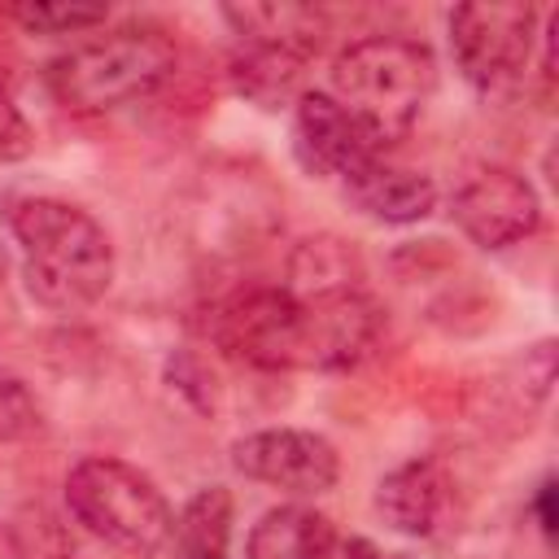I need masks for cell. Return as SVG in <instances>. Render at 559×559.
Returning <instances> with one entry per match:
<instances>
[{"instance_id":"cell-1","label":"cell","mask_w":559,"mask_h":559,"mask_svg":"<svg viewBox=\"0 0 559 559\" xmlns=\"http://www.w3.org/2000/svg\"><path fill=\"white\" fill-rule=\"evenodd\" d=\"M384 314L362 284L332 293H293L249 284L210 310V336L253 371H345L380 341Z\"/></svg>"},{"instance_id":"cell-2","label":"cell","mask_w":559,"mask_h":559,"mask_svg":"<svg viewBox=\"0 0 559 559\" xmlns=\"http://www.w3.org/2000/svg\"><path fill=\"white\" fill-rule=\"evenodd\" d=\"M4 218L22 249V275L35 306L83 314L109 293L118 258L96 214L66 197H17Z\"/></svg>"},{"instance_id":"cell-3","label":"cell","mask_w":559,"mask_h":559,"mask_svg":"<svg viewBox=\"0 0 559 559\" xmlns=\"http://www.w3.org/2000/svg\"><path fill=\"white\" fill-rule=\"evenodd\" d=\"M437 87V57L406 35H362L328 66V96L358 122L376 153L411 135Z\"/></svg>"},{"instance_id":"cell-4","label":"cell","mask_w":559,"mask_h":559,"mask_svg":"<svg viewBox=\"0 0 559 559\" xmlns=\"http://www.w3.org/2000/svg\"><path fill=\"white\" fill-rule=\"evenodd\" d=\"M179 66V44L157 22L109 26L48 66L52 96L74 114H109L135 100H148L170 83Z\"/></svg>"},{"instance_id":"cell-5","label":"cell","mask_w":559,"mask_h":559,"mask_svg":"<svg viewBox=\"0 0 559 559\" xmlns=\"http://www.w3.org/2000/svg\"><path fill=\"white\" fill-rule=\"evenodd\" d=\"M66 507L92 537L140 559L166 550L175 533V507L157 480L109 454H87L66 472Z\"/></svg>"},{"instance_id":"cell-6","label":"cell","mask_w":559,"mask_h":559,"mask_svg":"<svg viewBox=\"0 0 559 559\" xmlns=\"http://www.w3.org/2000/svg\"><path fill=\"white\" fill-rule=\"evenodd\" d=\"M537 17L542 13L520 0L459 4L450 13V57L459 74L485 96L515 87L537 44Z\"/></svg>"},{"instance_id":"cell-7","label":"cell","mask_w":559,"mask_h":559,"mask_svg":"<svg viewBox=\"0 0 559 559\" xmlns=\"http://www.w3.org/2000/svg\"><path fill=\"white\" fill-rule=\"evenodd\" d=\"M450 214L476 249L498 253L528 240L542 227V197L528 175L511 166H480L454 188Z\"/></svg>"},{"instance_id":"cell-8","label":"cell","mask_w":559,"mask_h":559,"mask_svg":"<svg viewBox=\"0 0 559 559\" xmlns=\"http://www.w3.org/2000/svg\"><path fill=\"white\" fill-rule=\"evenodd\" d=\"M231 467L245 480L271 485L293 498H319L341 480V454L323 432L310 428H258L231 445Z\"/></svg>"},{"instance_id":"cell-9","label":"cell","mask_w":559,"mask_h":559,"mask_svg":"<svg viewBox=\"0 0 559 559\" xmlns=\"http://www.w3.org/2000/svg\"><path fill=\"white\" fill-rule=\"evenodd\" d=\"M293 157L301 162L306 175L345 183L358 166H367L371 157H384V153L371 148V140L358 131V122L323 87H306L293 100Z\"/></svg>"},{"instance_id":"cell-10","label":"cell","mask_w":559,"mask_h":559,"mask_svg":"<svg viewBox=\"0 0 559 559\" xmlns=\"http://www.w3.org/2000/svg\"><path fill=\"white\" fill-rule=\"evenodd\" d=\"M450 507H454V480L437 454H415L389 467L376 485V511L402 537H437Z\"/></svg>"},{"instance_id":"cell-11","label":"cell","mask_w":559,"mask_h":559,"mask_svg":"<svg viewBox=\"0 0 559 559\" xmlns=\"http://www.w3.org/2000/svg\"><path fill=\"white\" fill-rule=\"evenodd\" d=\"M345 201L389 227H406V223H424L437 210V183L424 170L397 166L389 157H371L367 166H358L345 183H341Z\"/></svg>"},{"instance_id":"cell-12","label":"cell","mask_w":559,"mask_h":559,"mask_svg":"<svg viewBox=\"0 0 559 559\" xmlns=\"http://www.w3.org/2000/svg\"><path fill=\"white\" fill-rule=\"evenodd\" d=\"M306 61L310 52L301 48L271 44V39H240L231 52V87L262 109H280L306 92L301 87Z\"/></svg>"},{"instance_id":"cell-13","label":"cell","mask_w":559,"mask_h":559,"mask_svg":"<svg viewBox=\"0 0 559 559\" xmlns=\"http://www.w3.org/2000/svg\"><path fill=\"white\" fill-rule=\"evenodd\" d=\"M332 520L306 502H280L262 511L245 537V559H332Z\"/></svg>"},{"instance_id":"cell-14","label":"cell","mask_w":559,"mask_h":559,"mask_svg":"<svg viewBox=\"0 0 559 559\" xmlns=\"http://www.w3.org/2000/svg\"><path fill=\"white\" fill-rule=\"evenodd\" d=\"M231 493L223 485H205L197 489L183 511L175 515V559H227V542H231Z\"/></svg>"},{"instance_id":"cell-15","label":"cell","mask_w":559,"mask_h":559,"mask_svg":"<svg viewBox=\"0 0 559 559\" xmlns=\"http://www.w3.org/2000/svg\"><path fill=\"white\" fill-rule=\"evenodd\" d=\"M223 17L231 22L236 39H275L310 57L319 52L323 31H328V17L306 4H231L223 9Z\"/></svg>"},{"instance_id":"cell-16","label":"cell","mask_w":559,"mask_h":559,"mask_svg":"<svg viewBox=\"0 0 559 559\" xmlns=\"http://www.w3.org/2000/svg\"><path fill=\"white\" fill-rule=\"evenodd\" d=\"M9 17L31 35H83L109 22L105 4H13Z\"/></svg>"},{"instance_id":"cell-17","label":"cell","mask_w":559,"mask_h":559,"mask_svg":"<svg viewBox=\"0 0 559 559\" xmlns=\"http://www.w3.org/2000/svg\"><path fill=\"white\" fill-rule=\"evenodd\" d=\"M39 428V406L17 376H0V441H26Z\"/></svg>"},{"instance_id":"cell-18","label":"cell","mask_w":559,"mask_h":559,"mask_svg":"<svg viewBox=\"0 0 559 559\" xmlns=\"http://www.w3.org/2000/svg\"><path fill=\"white\" fill-rule=\"evenodd\" d=\"M31 144H35V131H31L26 114H22V105L0 87V162L26 157Z\"/></svg>"},{"instance_id":"cell-19","label":"cell","mask_w":559,"mask_h":559,"mask_svg":"<svg viewBox=\"0 0 559 559\" xmlns=\"http://www.w3.org/2000/svg\"><path fill=\"white\" fill-rule=\"evenodd\" d=\"M528 511H533V520H537L542 542H550V537H555V476H542V480H537Z\"/></svg>"},{"instance_id":"cell-20","label":"cell","mask_w":559,"mask_h":559,"mask_svg":"<svg viewBox=\"0 0 559 559\" xmlns=\"http://www.w3.org/2000/svg\"><path fill=\"white\" fill-rule=\"evenodd\" d=\"M0 559H39L31 550V542L22 537V528L9 524V520H0Z\"/></svg>"},{"instance_id":"cell-21","label":"cell","mask_w":559,"mask_h":559,"mask_svg":"<svg viewBox=\"0 0 559 559\" xmlns=\"http://www.w3.org/2000/svg\"><path fill=\"white\" fill-rule=\"evenodd\" d=\"M345 559H397V555H384V550L371 546L367 537H349V542H345Z\"/></svg>"},{"instance_id":"cell-22","label":"cell","mask_w":559,"mask_h":559,"mask_svg":"<svg viewBox=\"0 0 559 559\" xmlns=\"http://www.w3.org/2000/svg\"><path fill=\"white\" fill-rule=\"evenodd\" d=\"M4 275H9V249L0 245V284H4Z\"/></svg>"},{"instance_id":"cell-23","label":"cell","mask_w":559,"mask_h":559,"mask_svg":"<svg viewBox=\"0 0 559 559\" xmlns=\"http://www.w3.org/2000/svg\"><path fill=\"white\" fill-rule=\"evenodd\" d=\"M52 559H66V555H52Z\"/></svg>"}]
</instances>
